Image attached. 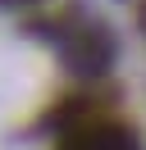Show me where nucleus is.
<instances>
[{
  "mask_svg": "<svg viewBox=\"0 0 146 150\" xmlns=\"http://www.w3.org/2000/svg\"><path fill=\"white\" fill-rule=\"evenodd\" d=\"M69 114L73 118H64L59 150H142L137 146V132L123 118H114L110 109H96V105L78 100Z\"/></svg>",
  "mask_w": 146,
  "mask_h": 150,
  "instance_id": "obj_2",
  "label": "nucleus"
},
{
  "mask_svg": "<svg viewBox=\"0 0 146 150\" xmlns=\"http://www.w3.org/2000/svg\"><path fill=\"white\" fill-rule=\"evenodd\" d=\"M5 9H32V5H41V0H0Z\"/></svg>",
  "mask_w": 146,
  "mask_h": 150,
  "instance_id": "obj_3",
  "label": "nucleus"
},
{
  "mask_svg": "<svg viewBox=\"0 0 146 150\" xmlns=\"http://www.w3.org/2000/svg\"><path fill=\"white\" fill-rule=\"evenodd\" d=\"M32 32L50 37L55 46H59L64 64H69L73 73H82V77H100L114 64V32H105L96 18L78 14L73 5H64L55 18H36Z\"/></svg>",
  "mask_w": 146,
  "mask_h": 150,
  "instance_id": "obj_1",
  "label": "nucleus"
},
{
  "mask_svg": "<svg viewBox=\"0 0 146 150\" xmlns=\"http://www.w3.org/2000/svg\"><path fill=\"white\" fill-rule=\"evenodd\" d=\"M142 28H146V0H142Z\"/></svg>",
  "mask_w": 146,
  "mask_h": 150,
  "instance_id": "obj_4",
  "label": "nucleus"
}]
</instances>
